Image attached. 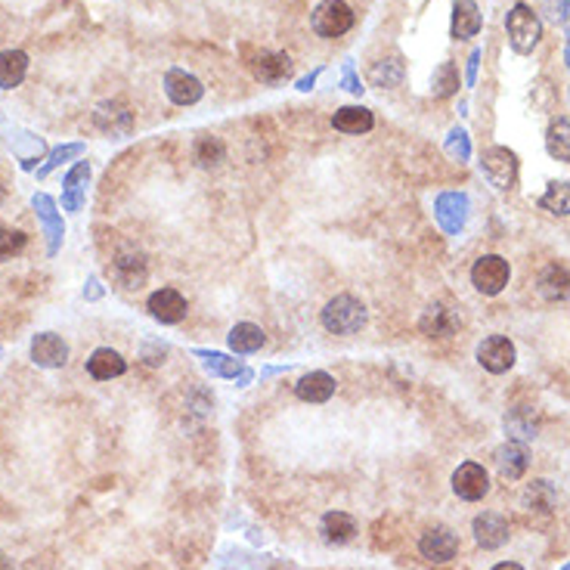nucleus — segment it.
Instances as JSON below:
<instances>
[{"label": "nucleus", "mask_w": 570, "mask_h": 570, "mask_svg": "<svg viewBox=\"0 0 570 570\" xmlns=\"http://www.w3.org/2000/svg\"><path fill=\"white\" fill-rule=\"evenodd\" d=\"M481 167L484 177L496 186L499 192H509L511 186L517 183V155L505 146H490L487 152L481 155Z\"/></svg>", "instance_id": "nucleus-4"}, {"label": "nucleus", "mask_w": 570, "mask_h": 570, "mask_svg": "<svg viewBox=\"0 0 570 570\" xmlns=\"http://www.w3.org/2000/svg\"><path fill=\"white\" fill-rule=\"evenodd\" d=\"M555 502H558V493H555L549 481H533L524 490V505L530 511H552Z\"/></svg>", "instance_id": "nucleus-34"}, {"label": "nucleus", "mask_w": 570, "mask_h": 570, "mask_svg": "<svg viewBox=\"0 0 570 570\" xmlns=\"http://www.w3.org/2000/svg\"><path fill=\"white\" fill-rule=\"evenodd\" d=\"M431 90L437 100H446V96H452L459 90V69L452 66V62H440L437 69H434V77H431Z\"/></svg>", "instance_id": "nucleus-35"}, {"label": "nucleus", "mask_w": 570, "mask_h": 570, "mask_svg": "<svg viewBox=\"0 0 570 570\" xmlns=\"http://www.w3.org/2000/svg\"><path fill=\"white\" fill-rule=\"evenodd\" d=\"M84 152V146L81 142H69V146H62V149H53V152H50V159H47V165L41 167V177H47L50 171H53V167H60L62 161H69V159H75V155H81Z\"/></svg>", "instance_id": "nucleus-39"}, {"label": "nucleus", "mask_w": 570, "mask_h": 570, "mask_svg": "<svg viewBox=\"0 0 570 570\" xmlns=\"http://www.w3.org/2000/svg\"><path fill=\"white\" fill-rule=\"evenodd\" d=\"M540 295L546 301H570V273L565 267H549L540 276Z\"/></svg>", "instance_id": "nucleus-28"}, {"label": "nucleus", "mask_w": 570, "mask_h": 570, "mask_svg": "<svg viewBox=\"0 0 570 570\" xmlns=\"http://www.w3.org/2000/svg\"><path fill=\"white\" fill-rule=\"evenodd\" d=\"M146 307L159 322L174 326V322H180L186 316V297L180 295L177 289H159V291H152V295H149Z\"/></svg>", "instance_id": "nucleus-13"}, {"label": "nucleus", "mask_w": 570, "mask_h": 570, "mask_svg": "<svg viewBox=\"0 0 570 570\" xmlns=\"http://www.w3.org/2000/svg\"><path fill=\"white\" fill-rule=\"evenodd\" d=\"M112 273H115V280L125 285V289H140V285L146 282V273H149L146 257L137 255V251H127V255L115 257Z\"/></svg>", "instance_id": "nucleus-22"}, {"label": "nucleus", "mask_w": 570, "mask_h": 570, "mask_svg": "<svg viewBox=\"0 0 570 570\" xmlns=\"http://www.w3.org/2000/svg\"><path fill=\"white\" fill-rule=\"evenodd\" d=\"M35 211H37V217L44 220V230H47V236H50V255H56V251H60V242H62V232H66L62 217L56 214V202L41 192V196H35Z\"/></svg>", "instance_id": "nucleus-24"}, {"label": "nucleus", "mask_w": 570, "mask_h": 570, "mask_svg": "<svg viewBox=\"0 0 570 570\" xmlns=\"http://www.w3.org/2000/svg\"><path fill=\"white\" fill-rule=\"evenodd\" d=\"M446 152H450L452 159H459V161L471 159V142H468V134H465L462 127H452V131H450V137H446Z\"/></svg>", "instance_id": "nucleus-38"}, {"label": "nucleus", "mask_w": 570, "mask_h": 570, "mask_svg": "<svg viewBox=\"0 0 570 570\" xmlns=\"http://www.w3.org/2000/svg\"><path fill=\"white\" fill-rule=\"evenodd\" d=\"M509 280H511V267H509V261L499 255L477 257L475 267H471V285L487 297L499 295V291L509 285Z\"/></svg>", "instance_id": "nucleus-5"}, {"label": "nucleus", "mask_w": 570, "mask_h": 570, "mask_svg": "<svg viewBox=\"0 0 570 570\" xmlns=\"http://www.w3.org/2000/svg\"><path fill=\"white\" fill-rule=\"evenodd\" d=\"M310 22L320 37H341L354 28V10L345 0H322V4H316Z\"/></svg>", "instance_id": "nucleus-3"}, {"label": "nucleus", "mask_w": 570, "mask_h": 570, "mask_svg": "<svg viewBox=\"0 0 570 570\" xmlns=\"http://www.w3.org/2000/svg\"><path fill=\"white\" fill-rule=\"evenodd\" d=\"M505 431H509V437H515V440H533L536 437V419H533V412L524 410V406L511 410L509 416H505Z\"/></svg>", "instance_id": "nucleus-33"}, {"label": "nucleus", "mask_w": 570, "mask_h": 570, "mask_svg": "<svg viewBox=\"0 0 570 570\" xmlns=\"http://www.w3.org/2000/svg\"><path fill=\"white\" fill-rule=\"evenodd\" d=\"M419 552H422L431 565H446V561L456 558L459 540L450 527H431L428 533H422V540H419Z\"/></svg>", "instance_id": "nucleus-12"}, {"label": "nucleus", "mask_w": 570, "mask_h": 570, "mask_svg": "<svg viewBox=\"0 0 570 570\" xmlns=\"http://www.w3.org/2000/svg\"><path fill=\"white\" fill-rule=\"evenodd\" d=\"M316 75H320V71H314V75H307V77H301V81H297V90H310L316 84Z\"/></svg>", "instance_id": "nucleus-43"}, {"label": "nucleus", "mask_w": 570, "mask_h": 570, "mask_svg": "<svg viewBox=\"0 0 570 570\" xmlns=\"http://www.w3.org/2000/svg\"><path fill=\"white\" fill-rule=\"evenodd\" d=\"M527 465H530V459H527L524 444L509 440V444H502L496 450V468H499V475H502L505 481H521L524 471H527Z\"/></svg>", "instance_id": "nucleus-18"}, {"label": "nucleus", "mask_w": 570, "mask_h": 570, "mask_svg": "<svg viewBox=\"0 0 570 570\" xmlns=\"http://www.w3.org/2000/svg\"><path fill=\"white\" fill-rule=\"evenodd\" d=\"M295 394L304 403H326L335 394V379L329 372H307L297 379Z\"/></svg>", "instance_id": "nucleus-19"}, {"label": "nucleus", "mask_w": 570, "mask_h": 570, "mask_svg": "<svg viewBox=\"0 0 570 570\" xmlns=\"http://www.w3.org/2000/svg\"><path fill=\"white\" fill-rule=\"evenodd\" d=\"M505 31H509L511 50L521 56L533 53V47L542 37V22L527 4H515L505 16Z\"/></svg>", "instance_id": "nucleus-2"}, {"label": "nucleus", "mask_w": 570, "mask_h": 570, "mask_svg": "<svg viewBox=\"0 0 570 570\" xmlns=\"http://www.w3.org/2000/svg\"><path fill=\"white\" fill-rule=\"evenodd\" d=\"M192 155H196V161L202 167H217L220 161L226 159V146L220 137H211V134H205V137L196 140V146H192Z\"/></svg>", "instance_id": "nucleus-32"}, {"label": "nucleus", "mask_w": 570, "mask_h": 570, "mask_svg": "<svg viewBox=\"0 0 570 570\" xmlns=\"http://www.w3.org/2000/svg\"><path fill=\"white\" fill-rule=\"evenodd\" d=\"M87 180H90V165L87 161H77L75 167L66 174V190H62V208L66 211H81L84 205V192H87Z\"/></svg>", "instance_id": "nucleus-21"}, {"label": "nucleus", "mask_w": 570, "mask_h": 570, "mask_svg": "<svg viewBox=\"0 0 570 570\" xmlns=\"http://www.w3.org/2000/svg\"><path fill=\"white\" fill-rule=\"evenodd\" d=\"M540 208L555 214V217H567L570 214V183L567 180H555V183H549V190L540 196Z\"/></svg>", "instance_id": "nucleus-29"}, {"label": "nucleus", "mask_w": 570, "mask_h": 570, "mask_svg": "<svg viewBox=\"0 0 570 570\" xmlns=\"http://www.w3.org/2000/svg\"><path fill=\"white\" fill-rule=\"evenodd\" d=\"M477 362L493 375L509 372L515 366V345L505 335H490L477 345Z\"/></svg>", "instance_id": "nucleus-9"}, {"label": "nucleus", "mask_w": 570, "mask_h": 570, "mask_svg": "<svg viewBox=\"0 0 570 570\" xmlns=\"http://www.w3.org/2000/svg\"><path fill=\"white\" fill-rule=\"evenodd\" d=\"M375 125L372 112L362 106H341L338 112L332 115V127L341 134H369Z\"/></svg>", "instance_id": "nucleus-23"}, {"label": "nucleus", "mask_w": 570, "mask_h": 570, "mask_svg": "<svg viewBox=\"0 0 570 570\" xmlns=\"http://www.w3.org/2000/svg\"><path fill=\"white\" fill-rule=\"evenodd\" d=\"M196 356H202L205 366H208L214 375H224V379H236V375L248 372V369H242V362L239 360H230V356H224L217 351H196Z\"/></svg>", "instance_id": "nucleus-36"}, {"label": "nucleus", "mask_w": 570, "mask_h": 570, "mask_svg": "<svg viewBox=\"0 0 570 570\" xmlns=\"http://www.w3.org/2000/svg\"><path fill=\"white\" fill-rule=\"evenodd\" d=\"M481 25H484V16H481V10H477L475 0H456V4H452V28L450 31L456 41L477 37Z\"/></svg>", "instance_id": "nucleus-16"}, {"label": "nucleus", "mask_w": 570, "mask_h": 570, "mask_svg": "<svg viewBox=\"0 0 570 570\" xmlns=\"http://www.w3.org/2000/svg\"><path fill=\"white\" fill-rule=\"evenodd\" d=\"M366 304L356 301L354 295H338L322 307V326L332 335H356L366 326Z\"/></svg>", "instance_id": "nucleus-1"}, {"label": "nucleus", "mask_w": 570, "mask_h": 570, "mask_svg": "<svg viewBox=\"0 0 570 570\" xmlns=\"http://www.w3.org/2000/svg\"><path fill=\"white\" fill-rule=\"evenodd\" d=\"M22 248H25V232L0 226V261H10V257H16Z\"/></svg>", "instance_id": "nucleus-37"}, {"label": "nucleus", "mask_w": 570, "mask_h": 570, "mask_svg": "<svg viewBox=\"0 0 570 570\" xmlns=\"http://www.w3.org/2000/svg\"><path fill=\"white\" fill-rule=\"evenodd\" d=\"M493 570H524V567L515 565V561H502V565H496Z\"/></svg>", "instance_id": "nucleus-44"}, {"label": "nucleus", "mask_w": 570, "mask_h": 570, "mask_svg": "<svg viewBox=\"0 0 570 570\" xmlns=\"http://www.w3.org/2000/svg\"><path fill=\"white\" fill-rule=\"evenodd\" d=\"M345 90H351V94H362V84H360V77L354 75L351 66H345Z\"/></svg>", "instance_id": "nucleus-42"}, {"label": "nucleus", "mask_w": 570, "mask_h": 570, "mask_svg": "<svg viewBox=\"0 0 570 570\" xmlns=\"http://www.w3.org/2000/svg\"><path fill=\"white\" fill-rule=\"evenodd\" d=\"M165 354H167L165 345H146V362H149V366H159V362H165Z\"/></svg>", "instance_id": "nucleus-40"}, {"label": "nucleus", "mask_w": 570, "mask_h": 570, "mask_svg": "<svg viewBox=\"0 0 570 570\" xmlns=\"http://www.w3.org/2000/svg\"><path fill=\"white\" fill-rule=\"evenodd\" d=\"M354 533H356V521L347 511H329V515L322 517V540L332 542V546L351 542Z\"/></svg>", "instance_id": "nucleus-25"}, {"label": "nucleus", "mask_w": 570, "mask_h": 570, "mask_svg": "<svg viewBox=\"0 0 570 570\" xmlns=\"http://www.w3.org/2000/svg\"><path fill=\"white\" fill-rule=\"evenodd\" d=\"M452 493L459 499H465V502H477V499H484L490 493V475L484 465L477 462H465L456 468V475H452Z\"/></svg>", "instance_id": "nucleus-7"}, {"label": "nucleus", "mask_w": 570, "mask_h": 570, "mask_svg": "<svg viewBox=\"0 0 570 570\" xmlns=\"http://www.w3.org/2000/svg\"><path fill=\"white\" fill-rule=\"evenodd\" d=\"M369 81H372V87H397L400 81H403V62L397 60V56H391V60H379L372 69H369Z\"/></svg>", "instance_id": "nucleus-31"}, {"label": "nucleus", "mask_w": 570, "mask_h": 570, "mask_svg": "<svg viewBox=\"0 0 570 570\" xmlns=\"http://www.w3.org/2000/svg\"><path fill=\"white\" fill-rule=\"evenodd\" d=\"M94 121H96V127H100L102 134H109V137H127V134L134 131L131 109H127L125 102H118V100L100 102V106H96V112H94Z\"/></svg>", "instance_id": "nucleus-11"}, {"label": "nucleus", "mask_w": 570, "mask_h": 570, "mask_svg": "<svg viewBox=\"0 0 570 570\" xmlns=\"http://www.w3.org/2000/svg\"><path fill=\"white\" fill-rule=\"evenodd\" d=\"M459 326L456 314H452L446 304H428L422 320H419V329L428 335V338H446V335H452Z\"/></svg>", "instance_id": "nucleus-17"}, {"label": "nucleus", "mask_w": 570, "mask_h": 570, "mask_svg": "<svg viewBox=\"0 0 570 570\" xmlns=\"http://www.w3.org/2000/svg\"><path fill=\"white\" fill-rule=\"evenodd\" d=\"M567 66H570V41H567Z\"/></svg>", "instance_id": "nucleus-45"}, {"label": "nucleus", "mask_w": 570, "mask_h": 570, "mask_svg": "<svg viewBox=\"0 0 570 570\" xmlns=\"http://www.w3.org/2000/svg\"><path fill=\"white\" fill-rule=\"evenodd\" d=\"M251 75L264 84H280L291 75V60L285 53H270V50H248L245 53Z\"/></svg>", "instance_id": "nucleus-8"}, {"label": "nucleus", "mask_w": 570, "mask_h": 570, "mask_svg": "<svg viewBox=\"0 0 570 570\" xmlns=\"http://www.w3.org/2000/svg\"><path fill=\"white\" fill-rule=\"evenodd\" d=\"M28 71V56L22 50H4L0 53V90H12L25 81Z\"/></svg>", "instance_id": "nucleus-27"}, {"label": "nucleus", "mask_w": 570, "mask_h": 570, "mask_svg": "<svg viewBox=\"0 0 570 570\" xmlns=\"http://www.w3.org/2000/svg\"><path fill=\"white\" fill-rule=\"evenodd\" d=\"M230 351L232 354H255L264 347V341H267V335H264L261 326H255V322H239V326L230 329Z\"/></svg>", "instance_id": "nucleus-26"}, {"label": "nucleus", "mask_w": 570, "mask_h": 570, "mask_svg": "<svg viewBox=\"0 0 570 570\" xmlns=\"http://www.w3.org/2000/svg\"><path fill=\"white\" fill-rule=\"evenodd\" d=\"M165 94L174 106H196V102L205 96V87L196 75H190V71L171 69L165 75Z\"/></svg>", "instance_id": "nucleus-10"}, {"label": "nucleus", "mask_w": 570, "mask_h": 570, "mask_svg": "<svg viewBox=\"0 0 570 570\" xmlns=\"http://www.w3.org/2000/svg\"><path fill=\"white\" fill-rule=\"evenodd\" d=\"M0 202H4V190H0Z\"/></svg>", "instance_id": "nucleus-46"}, {"label": "nucleus", "mask_w": 570, "mask_h": 570, "mask_svg": "<svg viewBox=\"0 0 570 570\" xmlns=\"http://www.w3.org/2000/svg\"><path fill=\"white\" fill-rule=\"evenodd\" d=\"M546 149L552 159L570 161V121L567 118H555L546 131Z\"/></svg>", "instance_id": "nucleus-30"}, {"label": "nucleus", "mask_w": 570, "mask_h": 570, "mask_svg": "<svg viewBox=\"0 0 570 570\" xmlns=\"http://www.w3.org/2000/svg\"><path fill=\"white\" fill-rule=\"evenodd\" d=\"M475 540L484 549H499L509 542V521L496 511H484L475 517Z\"/></svg>", "instance_id": "nucleus-15"}, {"label": "nucleus", "mask_w": 570, "mask_h": 570, "mask_svg": "<svg viewBox=\"0 0 570 570\" xmlns=\"http://www.w3.org/2000/svg\"><path fill=\"white\" fill-rule=\"evenodd\" d=\"M468 196L465 192H440L437 202H434V217H437L440 230L446 236H459L465 230V220H468Z\"/></svg>", "instance_id": "nucleus-6"}, {"label": "nucleus", "mask_w": 570, "mask_h": 570, "mask_svg": "<svg viewBox=\"0 0 570 570\" xmlns=\"http://www.w3.org/2000/svg\"><path fill=\"white\" fill-rule=\"evenodd\" d=\"M31 360L41 369H60L69 362V345L53 332H41L31 341Z\"/></svg>", "instance_id": "nucleus-14"}, {"label": "nucleus", "mask_w": 570, "mask_h": 570, "mask_svg": "<svg viewBox=\"0 0 570 570\" xmlns=\"http://www.w3.org/2000/svg\"><path fill=\"white\" fill-rule=\"evenodd\" d=\"M477 62H481V50H471V56H468V77H465V84H468V87H475V81H477Z\"/></svg>", "instance_id": "nucleus-41"}, {"label": "nucleus", "mask_w": 570, "mask_h": 570, "mask_svg": "<svg viewBox=\"0 0 570 570\" xmlns=\"http://www.w3.org/2000/svg\"><path fill=\"white\" fill-rule=\"evenodd\" d=\"M125 369H127L125 356L118 351H112V347H100V351H94L87 360V372L94 375L96 381L118 379V375H125Z\"/></svg>", "instance_id": "nucleus-20"}]
</instances>
